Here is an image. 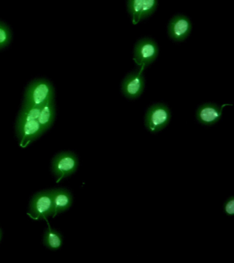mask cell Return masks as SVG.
<instances>
[{"label": "cell", "mask_w": 234, "mask_h": 263, "mask_svg": "<svg viewBox=\"0 0 234 263\" xmlns=\"http://www.w3.org/2000/svg\"><path fill=\"white\" fill-rule=\"evenodd\" d=\"M46 222L48 223V228L45 230L43 238L44 246L49 250H58L63 246V236L60 232L53 229L48 220H46Z\"/></svg>", "instance_id": "13"}, {"label": "cell", "mask_w": 234, "mask_h": 263, "mask_svg": "<svg viewBox=\"0 0 234 263\" xmlns=\"http://www.w3.org/2000/svg\"><path fill=\"white\" fill-rule=\"evenodd\" d=\"M79 165V160L73 152H61L52 160V172L59 183L75 174Z\"/></svg>", "instance_id": "5"}, {"label": "cell", "mask_w": 234, "mask_h": 263, "mask_svg": "<svg viewBox=\"0 0 234 263\" xmlns=\"http://www.w3.org/2000/svg\"><path fill=\"white\" fill-rule=\"evenodd\" d=\"M12 33L7 25L0 22V49L5 48L11 43Z\"/></svg>", "instance_id": "14"}, {"label": "cell", "mask_w": 234, "mask_h": 263, "mask_svg": "<svg viewBox=\"0 0 234 263\" xmlns=\"http://www.w3.org/2000/svg\"><path fill=\"white\" fill-rule=\"evenodd\" d=\"M51 99H55V89L51 82L44 79L34 80L26 88L22 107H42Z\"/></svg>", "instance_id": "2"}, {"label": "cell", "mask_w": 234, "mask_h": 263, "mask_svg": "<svg viewBox=\"0 0 234 263\" xmlns=\"http://www.w3.org/2000/svg\"><path fill=\"white\" fill-rule=\"evenodd\" d=\"M171 112L167 105L157 103L150 106L146 112L145 126L151 133L163 130L170 123Z\"/></svg>", "instance_id": "3"}, {"label": "cell", "mask_w": 234, "mask_h": 263, "mask_svg": "<svg viewBox=\"0 0 234 263\" xmlns=\"http://www.w3.org/2000/svg\"><path fill=\"white\" fill-rule=\"evenodd\" d=\"M223 210L227 216L234 215V197H228L223 205Z\"/></svg>", "instance_id": "15"}, {"label": "cell", "mask_w": 234, "mask_h": 263, "mask_svg": "<svg viewBox=\"0 0 234 263\" xmlns=\"http://www.w3.org/2000/svg\"><path fill=\"white\" fill-rule=\"evenodd\" d=\"M231 104H225L219 106L214 103H205L197 108L196 119L200 124L205 126H212L221 121L223 117V109Z\"/></svg>", "instance_id": "9"}, {"label": "cell", "mask_w": 234, "mask_h": 263, "mask_svg": "<svg viewBox=\"0 0 234 263\" xmlns=\"http://www.w3.org/2000/svg\"><path fill=\"white\" fill-rule=\"evenodd\" d=\"M55 117H56V108H55V99H51L40 108L38 120L43 133H44L52 126Z\"/></svg>", "instance_id": "12"}, {"label": "cell", "mask_w": 234, "mask_h": 263, "mask_svg": "<svg viewBox=\"0 0 234 263\" xmlns=\"http://www.w3.org/2000/svg\"><path fill=\"white\" fill-rule=\"evenodd\" d=\"M53 203L52 217L55 218L59 214L67 211L73 203V195L65 189H51Z\"/></svg>", "instance_id": "11"}, {"label": "cell", "mask_w": 234, "mask_h": 263, "mask_svg": "<svg viewBox=\"0 0 234 263\" xmlns=\"http://www.w3.org/2000/svg\"><path fill=\"white\" fill-rule=\"evenodd\" d=\"M158 0H128L127 10L133 25L150 17L156 11Z\"/></svg>", "instance_id": "8"}, {"label": "cell", "mask_w": 234, "mask_h": 263, "mask_svg": "<svg viewBox=\"0 0 234 263\" xmlns=\"http://www.w3.org/2000/svg\"><path fill=\"white\" fill-rule=\"evenodd\" d=\"M192 28V22L188 16L177 14L174 16L168 24V36L175 42H182L190 36Z\"/></svg>", "instance_id": "10"}, {"label": "cell", "mask_w": 234, "mask_h": 263, "mask_svg": "<svg viewBox=\"0 0 234 263\" xmlns=\"http://www.w3.org/2000/svg\"><path fill=\"white\" fill-rule=\"evenodd\" d=\"M159 55L157 43L151 38L139 39L133 50V61L139 69L145 71L148 67L156 61Z\"/></svg>", "instance_id": "4"}, {"label": "cell", "mask_w": 234, "mask_h": 263, "mask_svg": "<svg viewBox=\"0 0 234 263\" xmlns=\"http://www.w3.org/2000/svg\"><path fill=\"white\" fill-rule=\"evenodd\" d=\"M2 237H3V232H2V230L0 229V241H1Z\"/></svg>", "instance_id": "16"}, {"label": "cell", "mask_w": 234, "mask_h": 263, "mask_svg": "<svg viewBox=\"0 0 234 263\" xmlns=\"http://www.w3.org/2000/svg\"><path fill=\"white\" fill-rule=\"evenodd\" d=\"M53 203L50 190L40 191L32 197L27 213L32 219L48 220L52 215Z\"/></svg>", "instance_id": "6"}, {"label": "cell", "mask_w": 234, "mask_h": 263, "mask_svg": "<svg viewBox=\"0 0 234 263\" xmlns=\"http://www.w3.org/2000/svg\"><path fill=\"white\" fill-rule=\"evenodd\" d=\"M40 108L22 107L18 115L16 134L22 148H26L44 134L38 120Z\"/></svg>", "instance_id": "1"}, {"label": "cell", "mask_w": 234, "mask_h": 263, "mask_svg": "<svg viewBox=\"0 0 234 263\" xmlns=\"http://www.w3.org/2000/svg\"><path fill=\"white\" fill-rule=\"evenodd\" d=\"M146 86V79L141 69L127 74L121 84L123 96L128 100L138 99L142 95Z\"/></svg>", "instance_id": "7"}]
</instances>
